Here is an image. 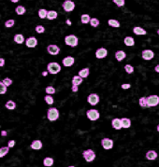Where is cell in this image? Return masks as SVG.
<instances>
[{"label": "cell", "mask_w": 159, "mask_h": 167, "mask_svg": "<svg viewBox=\"0 0 159 167\" xmlns=\"http://www.w3.org/2000/svg\"><path fill=\"white\" fill-rule=\"evenodd\" d=\"M61 71V65L56 62H51L47 65V72L52 75H56Z\"/></svg>", "instance_id": "obj_1"}, {"label": "cell", "mask_w": 159, "mask_h": 167, "mask_svg": "<svg viewBox=\"0 0 159 167\" xmlns=\"http://www.w3.org/2000/svg\"><path fill=\"white\" fill-rule=\"evenodd\" d=\"M59 118V111L55 107H50L47 111V119L50 121H55Z\"/></svg>", "instance_id": "obj_2"}, {"label": "cell", "mask_w": 159, "mask_h": 167, "mask_svg": "<svg viewBox=\"0 0 159 167\" xmlns=\"http://www.w3.org/2000/svg\"><path fill=\"white\" fill-rule=\"evenodd\" d=\"M65 43L68 46H70V47H76L79 43V39L78 38L76 37L74 35H67L66 38H65Z\"/></svg>", "instance_id": "obj_3"}, {"label": "cell", "mask_w": 159, "mask_h": 167, "mask_svg": "<svg viewBox=\"0 0 159 167\" xmlns=\"http://www.w3.org/2000/svg\"><path fill=\"white\" fill-rule=\"evenodd\" d=\"M82 156L87 163H92L96 159V153L93 150H86L82 152Z\"/></svg>", "instance_id": "obj_4"}, {"label": "cell", "mask_w": 159, "mask_h": 167, "mask_svg": "<svg viewBox=\"0 0 159 167\" xmlns=\"http://www.w3.org/2000/svg\"><path fill=\"white\" fill-rule=\"evenodd\" d=\"M147 99V107H152L156 106L159 104V96L157 95H150L146 97Z\"/></svg>", "instance_id": "obj_5"}, {"label": "cell", "mask_w": 159, "mask_h": 167, "mask_svg": "<svg viewBox=\"0 0 159 167\" xmlns=\"http://www.w3.org/2000/svg\"><path fill=\"white\" fill-rule=\"evenodd\" d=\"M86 116L91 121H96L99 119L100 114L97 109H89L86 112Z\"/></svg>", "instance_id": "obj_6"}, {"label": "cell", "mask_w": 159, "mask_h": 167, "mask_svg": "<svg viewBox=\"0 0 159 167\" xmlns=\"http://www.w3.org/2000/svg\"><path fill=\"white\" fill-rule=\"evenodd\" d=\"M62 8L64 9V10L66 11V12H71L75 9V3L71 1V0H66V1H64V3L62 4Z\"/></svg>", "instance_id": "obj_7"}, {"label": "cell", "mask_w": 159, "mask_h": 167, "mask_svg": "<svg viewBox=\"0 0 159 167\" xmlns=\"http://www.w3.org/2000/svg\"><path fill=\"white\" fill-rule=\"evenodd\" d=\"M101 146L106 150H111L113 147V141L110 138H103L101 140Z\"/></svg>", "instance_id": "obj_8"}, {"label": "cell", "mask_w": 159, "mask_h": 167, "mask_svg": "<svg viewBox=\"0 0 159 167\" xmlns=\"http://www.w3.org/2000/svg\"><path fill=\"white\" fill-rule=\"evenodd\" d=\"M87 102L91 106H97L99 103V96L97 93H91L90 95H88Z\"/></svg>", "instance_id": "obj_9"}, {"label": "cell", "mask_w": 159, "mask_h": 167, "mask_svg": "<svg viewBox=\"0 0 159 167\" xmlns=\"http://www.w3.org/2000/svg\"><path fill=\"white\" fill-rule=\"evenodd\" d=\"M47 51H48V53L51 55H57L58 53L60 52V48L57 45L51 44L47 47Z\"/></svg>", "instance_id": "obj_10"}, {"label": "cell", "mask_w": 159, "mask_h": 167, "mask_svg": "<svg viewBox=\"0 0 159 167\" xmlns=\"http://www.w3.org/2000/svg\"><path fill=\"white\" fill-rule=\"evenodd\" d=\"M141 56H142V59H144V60L150 61L155 57V52L152 50H144L141 52Z\"/></svg>", "instance_id": "obj_11"}, {"label": "cell", "mask_w": 159, "mask_h": 167, "mask_svg": "<svg viewBox=\"0 0 159 167\" xmlns=\"http://www.w3.org/2000/svg\"><path fill=\"white\" fill-rule=\"evenodd\" d=\"M75 63V59L74 57L72 56H68V57H65L63 59V61H62V64L64 67H72V65L74 64Z\"/></svg>", "instance_id": "obj_12"}, {"label": "cell", "mask_w": 159, "mask_h": 167, "mask_svg": "<svg viewBox=\"0 0 159 167\" xmlns=\"http://www.w3.org/2000/svg\"><path fill=\"white\" fill-rule=\"evenodd\" d=\"M25 45L28 48H35V47H37V45H38V39L35 38V37L28 38L25 40Z\"/></svg>", "instance_id": "obj_13"}, {"label": "cell", "mask_w": 159, "mask_h": 167, "mask_svg": "<svg viewBox=\"0 0 159 167\" xmlns=\"http://www.w3.org/2000/svg\"><path fill=\"white\" fill-rule=\"evenodd\" d=\"M108 55V51L105 48H100L96 51V57L97 59H103L105 57H107Z\"/></svg>", "instance_id": "obj_14"}, {"label": "cell", "mask_w": 159, "mask_h": 167, "mask_svg": "<svg viewBox=\"0 0 159 167\" xmlns=\"http://www.w3.org/2000/svg\"><path fill=\"white\" fill-rule=\"evenodd\" d=\"M31 148L34 150H41L42 148V142L40 140H34L32 143H31Z\"/></svg>", "instance_id": "obj_15"}, {"label": "cell", "mask_w": 159, "mask_h": 167, "mask_svg": "<svg viewBox=\"0 0 159 167\" xmlns=\"http://www.w3.org/2000/svg\"><path fill=\"white\" fill-rule=\"evenodd\" d=\"M111 126L115 130H121L122 129V124H121V120L118 118H115L111 121Z\"/></svg>", "instance_id": "obj_16"}, {"label": "cell", "mask_w": 159, "mask_h": 167, "mask_svg": "<svg viewBox=\"0 0 159 167\" xmlns=\"http://www.w3.org/2000/svg\"><path fill=\"white\" fill-rule=\"evenodd\" d=\"M121 120V124H122V128H125V129H127L131 126V121L130 119L128 118H122L120 119Z\"/></svg>", "instance_id": "obj_17"}, {"label": "cell", "mask_w": 159, "mask_h": 167, "mask_svg": "<svg viewBox=\"0 0 159 167\" xmlns=\"http://www.w3.org/2000/svg\"><path fill=\"white\" fill-rule=\"evenodd\" d=\"M133 33L137 35H144L147 34L145 29H143L142 27H139V26H135L133 28Z\"/></svg>", "instance_id": "obj_18"}, {"label": "cell", "mask_w": 159, "mask_h": 167, "mask_svg": "<svg viewBox=\"0 0 159 167\" xmlns=\"http://www.w3.org/2000/svg\"><path fill=\"white\" fill-rule=\"evenodd\" d=\"M157 158V152L155 150H149L146 153V159L149 160H155Z\"/></svg>", "instance_id": "obj_19"}, {"label": "cell", "mask_w": 159, "mask_h": 167, "mask_svg": "<svg viewBox=\"0 0 159 167\" xmlns=\"http://www.w3.org/2000/svg\"><path fill=\"white\" fill-rule=\"evenodd\" d=\"M126 57V54L123 51H118L115 52V58L118 62H122Z\"/></svg>", "instance_id": "obj_20"}, {"label": "cell", "mask_w": 159, "mask_h": 167, "mask_svg": "<svg viewBox=\"0 0 159 167\" xmlns=\"http://www.w3.org/2000/svg\"><path fill=\"white\" fill-rule=\"evenodd\" d=\"M89 73H90V69L88 67H85L83 69H81L79 71V77H81V79H85V77H87L88 76H89Z\"/></svg>", "instance_id": "obj_21"}, {"label": "cell", "mask_w": 159, "mask_h": 167, "mask_svg": "<svg viewBox=\"0 0 159 167\" xmlns=\"http://www.w3.org/2000/svg\"><path fill=\"white\" fill-rule=\"evenodd\" d=\"M58 16V13H57V11L55 10H48V12H47V19L48 20H55L56 18Z\"/></svg>", "instance_id": "obj_22"}, {"label": "cell", "mask_w": 159, "mask_h": 167, "mask_svg": "<svg viewBox=\"0 0 159 167\" xmlns=\"http://www.w3.org/2000/svg\"><path fill=\"white\" fill-rule=\"evenodd\" d=\"M82 81H83V79H81V77H79V76H74V77H72V80H71L72 86H79L80 84H81Z\"/></svg>", "instance_id": "obj_23"}, {"label": "cell", "mask_w": 159, "mask_h": 167, "mask_svg": "<svg viewBox=\"0 0 159 167\" xmlns=\"http://www.w3.org/2000/svg\"><path fill=\"white\" fill-rule=\"evenodd\" d=\"M14 42L17 43V44H23V42L25 41V38H23V35L22 34H17L14 35Z\"/></svg>", "instance_id": "obj_24"}, {"label": "cell", "mask_w": 159, "mask_h": 167, "mask_svg": "<svg viewBox=\"0 0 159 167\" xmlns=\"http://www.w3.org/2000/svg\"><path fill=\"white\" fill-rule=\"evenodd\" d=\"M54 163V159L51 158V157H46V158L43 160V165L46 166V167H51V166H52Z\"/></svg>", "instance_id": "obj_25"}, {"label": "cell", "mask_w": 159, "mask_h": 167, "mask_svg": "<svg viewBox=\"0 0 159 167\" xmlns=\"http://www.w3.org/2000/svg\"><path fill=\"white\" fill-rule=\"evenodd\" d=\"M123 42H125V44L127 46V47H132L135 45V40L132 37H126L125 38V39H123Z\"/></svg>", "instance_id": "obj_26"}, {"label": "cell", "mask_w": 159, "mask_h": 167, "mask_svg": "<svg viewBox=\"0 0 159 167\" xmlns=\"http://www.w3.org/2000/svg\"><path fill=\"white\" fill-rule=\"evenodd\" d=\"M5 107L7 109H9V110H13V109H15V107H16V104H15L14 101L9 100L8 102L5 104Z\"/></svg>", "instance_id": "obj_27"}, {"label": "cell", "mask_w": 159, "mask_h": 167, "mask_svg": "<svg viewBox=\"0 0 159 167\" xmlns=\"http://www.w3.org/2000/svg\"><path fill=\"white\" fill-rule=\"evenodd\" d=\"M15 11H16V13L18 14V15H23L25 12H26V9L25 8L23 7V6H17L16 9H15Z\"/></svg>", "instance_id": "obj_28"}, {"label": "cell", "mask_w": 159, "mask_h": 167, "mask_svg": "<svg viewBox=\"0 0 159 167\" xmlns=\"http://www.w3.org/2000/svg\"><path fill=\"white\" fill-rule=\"evenodd\" d=\"M108 25L111 27H114V28H118L120 27V22L117 21V20H114V19H110L108 21Z\"/></svg>", "instance_id": "obj_29"}, {"label": "cell", "mask_w": 159, "mask_h": 167, "mask_svg": "<svg viewBox=\"0 0 159 167\" xmlns=\"http://www.w3.org/2000/svg\"><path fill=\"white\" fill-rule=\"evenodd\" d=\"M9 148L8 147H0V158L5 157L6 155L9 153Z\"/></svg>", "instance_id": "obj_30"}, {"label": "cell", "mask_w": 159, "mask_h": 167, "mask_svg": "<svg viewBox=\"0 0 159 167\" xmlns=\"http://www.w3.org/2000/svg\"><path fill=\"white\" fill-rule=\"evenodd\" d=\"M90 19H91V18L88 14H82L81 16V21L82 23H84V25H86V23H89Z\"/></svg>", "instance_id": "obj_31"}, {"label": "cell", "mask_w": 159, "mask_h": 167, "mask_svg": "<svg viewBox=\"0 0 159 167\" xmlns=\"http://www.w3.org/2000/svg\"><path fill=\"white\" fill-rule=\"evenodd\" d=\"M89 23L91 25V26H93V27H95V28H96V27H97V26L99 25L100 22H99L98 19H97V18H91Z\"/></svg>", "instance_id": "obj_32"}, {"label": "cell", "mask_w": 159, "mask_h": 167, "mask_svg": "<svg viewBox=\"0 0 159 167\" xmlns=\"http://www.w3.org/2000/svg\"><path fill=\"white\" fill-rule=\"evenodd\" d=\"M47 12H48V10H46L44 9H40L38 10V17L40 19H45L47 17Z\"/></svg>", "instance_id": "obj_33"}, {"label": "cell", "mask_w": 159, "mask_h": 167, "mask_svg": "<svg viewBox=\"0 0 159 167\" xmlns=\"http://www.w3.org/2000/svg\"><path fill=\"white\" fill-rule=\"evenodd\" d=\"M14 23H15V21L13 19H9L8 21L5 22V27L7 28H11L12 26H14Z\"/></svg>", "instance_id": "obj_34"}, {"label": "cell", "mask_w": 159, "mask_h": 167, "mask_svg": "<svg viewBox=\"0 0 159 167\" xmlns=\"http://www.w3.org/2000/svg\"><path fill=\"white\" fill-rule=\"evenodd\" d=\"M44 100H45V102H46V104H48V105H52L54 104V98L52 97V95H46V96L44 97Z\"/></svg>", "instance_id": "obj_35"}, {"label": "cell", "mask_w": 159, "mask_h": 167, "mask_svg": "<svg viewBox=\"0 0 159 167\" xmlns=\"http://www.w3.org/2000/svg\"><path fill=\"white\" fill-rule=\"evenodd\" d=\"M2 83L6 86V87H9L11 84H12V80L11 79H9V77H5V79L2 80Z\"/></svg>", "instance_id": "obj_36"}, {"label": "cell", "mask_w": 159, "mask_h": 167, "mask_svg": "<svg viewBox=\"0 0 159 167\" xmlns=\"http://www.w3.org/2000/svg\"><path fill=\"white\" fill-rule=\"evenodd\" d=\"M45 92H46V93H48V95H52V94L55 93V89L52 86H48V87H46Z\"/></svg>", "instance_id": "obj_37"}, {"label": "cell", "mask_w": 159, "mask_h": 167, "mask_svg": "<svg viewBox=\"0 0 159 167\" xmlns=\"http://www.w3.org/2000/svg\"><path fill=\"white\" fill-rule=\"evenodd\" d=\"M139 104L141 107H147V99L146 97H141L139 100Z\"/></svg>", "instance_id": "obj_38"}, {"label": "cell", "mask_w": 159, "mask_h": 167, "mask_svg": "<svg viewBox=\"0 0 159 167\" xmlns=\"http://www.w3.org/2000/svg\"><path fill=\"white\" fill-rule=\"evenodd\" d=\"M125 70L126 71L127 74H132L134 72V67L131 64H126L125 65Z\"/></svg>", "instance_id": "obj_39"}, {"label": "cell", "mask_w": 159, "mask_h": 167, "mask_svg": "<svg viewBox=\"0 0 159 167\" xmlns=\"http://www.w3.org/2000/svg\"><path fill=\"white\" fill-rule=\"evenodd\" d=\"M35 30H36L38 34H43L45 32V28L42 25H37L36 28H35Z\"/></svg>", "instance_id": "obj_40"}, {"label": "cell", "mask_w": 159, "mask_h": 167, "mask_svg": "<svg viewBox=\"0 0 159 167\" xmlns=\"http://www.w3.org/2000/svg\"><path fill=\"white\" fill-rule=\"evenodd\" d=\"M7 93V87H6L2 81H0V94H5Z\"/></svg>", "instance_id": "obj_41"}, {"label": "cell", "mask_w": 159, "mask_h": 167, "mask_svg": "<svg viewBox=\"0 0 159 167\" xmlns=\"http://www.w3.org/2000/svg\"><path fill=\"white\" fill-rule=\"evenodd\" d=\"M113 3L117 5V7H123L126 4L125 0H113Z\"/></svg>", "instance_id": "obj_42"}, {"label": "cell", "mask_w": 159, "mask_h": 167, "mask_svg": "<svg viewBox=\"0 0 159 167\" xmlns=\"http://www.w3.org/2000/svg\"><path fill=\"white\" fill-rule=\"evenodd\" d=\"M15 146V140H9L8 142V147L9 148H11V147H13Z\"/></svg>", "instance_id": "obj_43"}, {"label": "cell", "mask_w": 159, "mask_h": 167, "mask_svg": "<svg viewBox=\"0 0 159 167\" xmlns=\"http://www.w3.org/2000/svg\"><path fill=\"white\" fill-rule=\"evenodd\" d=\"M121 87H122V89H123V90H127V89L131 87V85L129 84V83H125V84H123Z\"/></svg>", "instance_id": "obj_44"}, {"label": "cell", "mask_w": 159, "mask_h": 167, "mask_svg": "<svg viewBox=\"0 0 159 167\" xmlns=\"http://www.w3.org/2000/svg\"><path fill=\"white\" fill-rule=\"evenodd\" d=\"M71 91L73 93H77L79 91V86H72L71 87Z\"/></svg>", "instance_id": "obj_45"}, {"label": "cell", "mask_w": 159, "mask_h": 167, "mask_svg": "<svg viewBox=\"0 0 159 167\" xmlns=\"http://www.w3.org/2000/svg\"><path fill=\"white\" fill-rule=\"evenodd\" d=\"M5 65V59L0 58V67H3Z\"/></svg>", "instance_id": "obj_46"}, {"label": "cell", "mask_w": 159, "mask_h": 167, "mask_svg": "<svg viewBox=\"0 0 159 167\" xmlns=\"http://www.w3.org/2000/svg\"><path fill=\"white\" fill-rule=\"evenodd\" d=\"M155 71L157 73H159V64L155 65Z\"/></svg>", "instance_id": "obj_47"}, {"label": "cell", "mask_w": 159, "mask_h": 167, "mask_svg": "<svg viewBox=\"0 0 159 167\" xmlns=\"http://www.w3.org/2000/svg\"><path fill=\"white\" fill-rule=\"evenodd\" d=\"M66 23H67V25H71V21H70V20H67Z\"/></svg>", "instance_id": "obj_48"}, {"label": "cell", "mask_w": 159, "mask_h": 167, "mask_svg": "<svg viewBox=\"0 0 159 167\" xmlns=\"http://www.w3.org/2000/svg\"><path fill=\"white\" fill-rule=\"evenodd\" d=\"M47 75H48V72H47V71H44V72H42V76L43 77H46Z\"/></svg>", "instance_id": "obj_49"}, {"label": "cell", "mask_w": 159, "mask_h": 167, "mask_svg": "<svg viewBox=\"0 0 159 167\" xmlns=\"http://www.w3.org/2000/svg\"><path fill=\"white\" fill-rule=\"evenodd\" d=\"M2 135L6 136V135H7V132H6V131H3V132H2Z\"/></svg>", "instance_id": "obj_50"}, {"label": "cell", "mask_w": 159, "mask_h": 167, "mask_svg": "<svg viewBox=\"0 0 159 167\" xmlns=\"http://www.w3.org/2000/svg\"><path fill=\"white\" fill-rule=\"evenodd\" d=\"M11 2H13V3H17V2H18V0H12V1H11Z\"/></svg>", "instance_id": "obj_51"}, {"label": "cell", "mask_w": 159, "mask_h": 167, "mask_svg": "<svg viewBox=\"0 0 159 167\" xmlns=\"http://www.w3.org/2000/svg\"><path fill=\"white\" fill-rule=\"evenodd\" d=\"M156 129H157V131H158V133H159V124L157 125V127H156Z\"/></svg>", "instance_id": "obj_52"}, {"label": "cell", "mask_w": 159, "mask_h": 167, "mask_svg": "<svg viewBox=\"0 0 159 167\" xmlns=\"http://www.w3.org/2000/svg\"><path fill=\"white\" fill-rule=\"evenodd\" d=\"M157 34H158V35H159V29H158V30H157Z\"/></svg>", "instance_id": "obj_53"}, {"label": "cell", "mask_w": 159, "mask_h": 167, "mask_svg": "<svg viewBox=\"0 0 159 167\" xmlns=\"http://www.w3.org/2000/svg\"><path fill=\"white\" fill-rule=\"evenodd\" d=\"M68 167H75V166H72V165H71V166H68Z\"/></svg>", "instance_id": "obj_54"}]
</instances>
